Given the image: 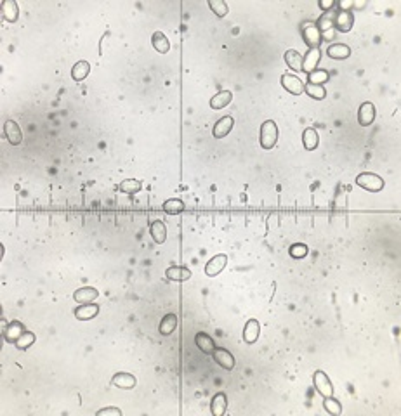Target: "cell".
Returning <instances> with one entry per match:
<instances>
[{
  "label": "cell",
  "mask_w": 401,
  "mask_h": 416,
  "mask_svg": "<svg viewBox=\"0 0 401 416\" xmlns=\"http://www.w3.org/2000/svg\"><path fill=\"white\" fill-rule=\"evenodd\" d=\"M304 90H306V94L309 95V97H313V99H316V101L325 99V95H327V90H325V87H323V85H311V84H308V85H304Z\"/></svg>",
  "instance_id": "d6a6232c"
},
{
  "label": "cell",
  "mask_w": 401,
  "mask_h": 416,
  "mask_svg": "<svg viewBox=\"0 0 401 416\" xmlns=\"http://www.w3.org/2000/svg\"><path fill=\"white\" fill-rule=\"evenodd\" d=\"M354 25V14L351 11H340L335 16V28L340 33H348Z\"/></svg>",
  "instance_id": "9c48e42d"
},
{
  "label": "cell",
  "mask_w": 401,
  "mask_h": 416,
  "mask_svg": "<svg viewBox=\"0 0 401 416\" xmlns=\"http://www.w3.org/2000/svg\"><path fill=\"white\" fill-rule=\"evenodd\" d=\"M308 80L311 85H323L328 82V71L327 70H313L308 73Z\"/></svg>",
  "instance_id": "1f68e13d"
},
{
  "label": "cell",
  "mask_w": 401,
  "mask_h": 416,
  "mask_svg": "<svg viewBox=\"0 0 401 416\" xmlns=\"http://www.w3.org/2000/svg\"><path fill=\"white\" fill-rule=\"evenodd\" d=\"M323 408L327 409V413H330V414H340V411H342V406H340V402L334 399V397H325V401H323Z\"/></svg>",
  "instance_id": "e575fe53"
},
{
  "label": "cell",
  "mask_w": 401,
  "mask_h": 416,
  "mask_svg": "<svg viewBox=\"0 0 401 416\" xmlns=\"http://www.w3.org/2000/svg\"><path fill=\"white\" fill-rule=\"evenodd\" d=\"M278 141V127L273 120H266L261 125V146L264 149L275 148Z\"/></svg>",
  "instance_id": "3957f363"
},
{
  "label": "cell",
  "mask_w": 401,
  "mask_h": 416,
  "mask_svg": "<svg viewBox=\"0 0 401 416\" xmlns=\"http://www.w3.org/2000/svg\"><path fill=\"white\" fill-rule=\"evenodd\" d=\"M281 85H283V89L287 92L294 94V95H300L304 92V84L302 80L299 78V76L295 75H281Z\"/></svg>",
  "instance_id": "5b68a950"
},
{
  "label": "cell",
  "mask_w": 401,
  "mask_h": 416,
  "mask_svg": "<svg viewBox=\"0 0 401 416\" xmlns=\"http://www.w3.org/2000/svg\"><path fill=\"white\" fill-rule=\"evenodd\" d=\"M33 342H35V333L25 331L20 338H17V342H16L14 345H16L20 350H25V349H28V347L33 345Z\"/></svg>",
  "instance_id": "d590c367"
},
{
  "label": "cell",
  "mask_w": 401,
  "mask_h": 416,
  "mask_svg": "<svg viewBox=\"0 0 401 416\" xmlns=\"http://www.w3.org/2000/svg\"><path fill=\"white\" fill-rule=\"evenodd\" d=\"M356 184L363 189L370 191V193H379V191L384 189V181L382 177H379L377 173L372 172H363L356 177Z\"/></svg>",
  "instance_id": "6da1fadb"
},
{
  "label": "cell",
  "mask_w": 401,
  "mask_h": 416,
  "mask_svg": "<svg viewBox=\"0 0 401 416\" xmlns=\"http://www.w3.org/2000/svg\"><path fill=\"white\" fill-rule=\"evenodd\" d=\"M98 295H99V291L96 290V288L84 286L73 293V299H75L77 304H90V302H94L96 299H98Z\"/></svg>",
  "instance_id": "5bb4252c"
},
{
  "label": "cell",
  "mask_w": 401,
  "mask_h": 416,
  "mask_svg": "<svg viewBox=\"0 0 401 416\" xmlns=\"http://www.w3.org/2000/svg\"><path fill=\"white\" fill-rule=\"evenodd\" d=\"M151 42H153V47L157 52L167 54L168 50H170V42H168V38L162 33V31H155L151 36Z\"/></svg>",
  "instance_id": "d4e9b609"
},
{
  "label": "cell",
  "mask_w": 401,
  "mask_h": 416,
  "mask_svg": "<svg viewBox=\"0 0 401 416\" xmlns=\"http://www.w3.org/2000/svg\"><path fill=\"white\" fill-rule=\"evenodd\" d=\"M233 118L231 116H222L221 120H217V123L214 125L212 129V135L216 137V139H222V137H226L227 134L231 132L233 129Z\"/></svg>",
  "instance_id": "7c38bea8"
},
{
  "label": "cell",
  "mask_w": 401,
  "mask_h": 416,
  "mask_svg": "<svg viewBox=\"0 0 401 416\" xmlns=\"http://www.w3.org/2000/svg\"><path fill=\"white\" fill-rule=\"evenodd\" d=\"M149 234H151L155 243H158V245L165 243V240H167L165 224H163L162 221H153L151 226H149Z\"/></svg>",
  "instance_id": "44dd1931"
},
{
  "label": "cell",
  "mask_w": 401,
  "mask_h": 416,
  "mask_svg": "<svg viewBox=\"0 0 401 416\" xmlns=\"http://www.w3.org/2000/svg\"><path fill=\"white\" fill-rule=\"evenodd\" d=\"M300 33H302L304 44H306L309 49H318V47H320L321 30L316 26V23H304L302 28H300Z\"/></svg>",
  "instance_id": "7a4b0ae2"
},
{
  "label": "cell",
  "mask_w": 401,
  "mask_h": 416,
  "mask_svg": "<svg viewBox=\"0 0 401 416\" xmlns=\"http://www.w3.org/2000/svg\"><path fill=\"white\" fill-rule=\"evenodd\" d=\"M177 328V316L176 314H167V316H163V319L160 321V326H158V331H160V335H170V333H174V330Z\"/></svg>",
  "instance_id": "cb8c5ba5"
},
{
  "label": "cell",
  "mask_w": 401,
  "mask_h": 416,
  "mask_svg": "<svg viewBox=\"0 0 401 416\" xmlns=\"http://www.w3.org/2000/svg\"><path fill=\"white\" fill-rule=\"evenodd\" d=\"M90 73V65L87 61H77V65L71 68V76L75 82H82L89 76Z\"/></svg>",
  "instance_id": "83f0119b"
},
{
  "label": "cell",
  "mask_w": 401,
  "mask_h": 416,
  "mask_svg": "<svg viewBox=\"0 0 401 416\" xmlns=\"http://www.w3.org/2000/svg\"><path fill=\"white\" fill-rule=\"evenodd\" d=\"M167 280L170 281H188L191 278V271L188 267H181V266H172L165 271Z\"/></svg>",
  "instance_id": "d6986e66"
},
{
  "label": "cell",
  "mask_w": 401,
  "mask_h": 416,
  "mask_svg": "<svg viewBox=\"0 0 401 416\" xmlns=\"http://www.w3.org/2000/svg\"><path fill=\"white\" fill-rule=\"evenodd\" d=\"M208 7L212 9L214 14L217 17H224L227 14V11H230V7H227L224 0H208Z\"/></svg>",
  "instance_id": "836d02e7"
},
{
  "label": "cell",
  "mask_w": 401,
  "mask_h": 416,
  "mask_svg": "<svg viewBox=\"0 0 401 416\" xmlns=\"http://www.w3.org/2000/svg\"><path fill=\"white\" fill-rule=\"evenodd\" d=\"M373 120H375V106H373L370 101H367V103H363L358 109V122L359 125L368 127L372 125Z\"/></svg>",
  "instance_id": "ba28073f"
},
{
  "label": "cell",
  "mask_w": 401,
  "mask_h": 416,
  "mask_svg": "<svg viewBox=\"0 0 401 416\" xmlns=\"http://www.w3.org/2000/svg\"><path fill=\"white\" fill-rule=\"evenodd\" d=\"M99 314V305L96 304H82L80 307L75 309V318L80 319V321H89V319H94Z\"/></svg>",
  "instance_id": "4fadbf2b"
},
{
  "label": "cell",
  "mask_w": 401,
  "mask_h": 416,
  "mask_svg": "<svg viewBox=\"0 0 401 416\" xmlns=\"http://www.w3.org/2000/svg\"><path fill=\"white\" fill-rule=\"evenodd\" d=\"M226 408H227V397L224 392H219L212 397V402H211V411L214 416H222L226 413Z\"/></svg>",
  "instance_id": "7402d4cb"
},
{
  "label": "cell",
  "mask_w": 401,
  "mask_h": 416,
  "mask_svg": "<svg viewBox=\"0 0 401 416\" xmlns=\"http://www.w3.org/2000/svg\"><path fill=\"white\" fill-rule=\"evenodd\" d=\"M214 359H216V363L219 364V366L224 368V369H233L235 368L233 354H231L230 350H226V349H219V347H216V350H214Z\"/></svg>",
  "instance_id": "8fae6325"
},
{
  "label": "cell",
  "mask_w": 401,
  "mask_h": 416,
  "mask_svg": "<svg viewBox=\"0 0 401 416\" xmlns=\"http://www.w3.org/2000/svg\"><path fill=\"white\" fill-rule=\"evenodd\" d=\"M231 101H233V94H231L230 90H221V92H217L211 99V108L212 109H222V108H226Z\"/></svg>",
  "instance_id": "603a6c76"
},
{
  "label": "cell",
  "mask_w": 401,
  "mask_h": 416,
  "mask_svg": "<svg viewBox=\"0 0 401 416\" xmlns=\"http://www.w3.org/2000/svg\"><path fill=\"white\" fill-rule=\"evenodd\" d=\"M25 326H23V323L20 321H12L7 324L6 331H4V338H6L7 344H16L17 338H20L23 333H25Z\"/></svg>",
  "instance_id": "9a60e30c"
},
{
  "label": "cell",
  "mask_w": 401,
  "mask_h": 416,
  "mask_svg": "<svg viewBox=\"0 0 401 416\" xmlns=\"http://www.w3.org/2000/svg\"><path fill=\"white\" fill-rule=\"evenodd\" d=\"M320 57H321L320 49H309L302 56V71L311 73L313 70H316L318 63H320Z\"/></svg>",
  "instance_id": "30bf717a"
},
{
  "label": "cell",
  "mask_w": 401,
  "mask_h": 416,
  "mask_svg": "<svg viewBox=\"0 0 401 416\" xmlns=\"http://www.w3.org/2000/svg\"><path fill=\"white\" fill-rule=\"evenodd\" d=\"M327 54L332 59H346L351 56V49L346 44H332L327 49Z\"/></svg>",
  "instance_id": "4316f807"
},
{
  "label": "cell",
  "mask_w": 401,
  "mask_h": 416,
  "mask_svg": "<svg viewBox=\"0 0 401 416\" xmlns=\"http://www.w3.org/2000/svg\"><path fill=\"white\" fill-rule=\"evenodd\" d=\"M4 132H6V137L9 141V144L12 146H20L23 141V132L20 129V125L14 120H6L4 123Z\"/></svg>",
  "instance_id": "8992f818"
},
{
  "label": "cell",
  "mask_w": 401,
  "mask_h": 416,
  "mask_svg": "<svg viewBox=\"0 0 401 416\" xmlns=\"http://www.w3.org/2000/svg\"><path fill=\"white\" fill-rule=\"evenodd\" d=\"M259 333H261V326H259L257 319H249L247 324H245V328H243V340L252 345L257 342Z\"/></svg>",
  "instance_id": "2e32d148"
},
{
  "label": "cell",
  "mask_w": 401,
  "mask_h": 416,
  "mask_svg": "<svg viewBox=\"0 0 401 416\" xmlns=\"http://www.w3.org/2000/svg\"><path fill=\"white\" fill-rule=\"evenodd\" d=\"M2 14L4 19L7 23H16L17 17H20V7L14 0H4L2 2Z\"/></svg>",
  "instance_id": "e0dca14e"
},
{
  "label": "cell",
  "mask_w": 401,
  "mask_h": 416,
  "mask_svg": "<svg viewBox=\"0 0 401 416\" xmlns=\"http://www.w3.org/2000/svg\"><path fill=\"white\" fill-rule=\"evenodd\" d=\"M285 63H287V66L290 68V70H294V71H302V56L297 52V50H287L285 52Z\"/></svg>",
  "instance_id": "484cf974"
},
{
  "label": "cell",
  "mask_w": 401,
  "mask_h": 416,
  "mask_svg": "<svg viewBox=\"0 0 401 416\" xmlns=\"http://www.w3.org/2000/svg\"><path fill=\"white\" fill-rule=\"evenodd\" d=\"M141 187H143L141 181H138V179H125V181H122L120 184H118V191H122V193H125V194H136V193H139V191H141Z\"/></svg>",
  "instance_id": "4dcf8cb0"
},
{
  "label": "cell",
  "mask_w": 401,
  "mask_h": 416,
  "mask_svg": "<svg viewBox=\"0 0 401 416\" xmlns=\"http://www.w3.org/2000/svg\"><path fill=\"white\" fill-rule=\"evenodd\" d=\"M111 383L118 388H124V390H129V388H134L136 385V378L134 374L130 373H117L115 377L111 378Z\"/></svg>",
  "instance_id": "ffe728a7"
},
{
  "label": "cell",
  "mask_w": 401,
  "mask_h": 416,
  "mask_svg": "<svg viewBox=\"0 0 401 416\" xmlns=\"http://www.w3.org/2000/svg\"><path fill=\"white\" fill-rule=\"evenodd\" d=\"M289 253H290V257H294V259H304L309 253V250L304 243H294L289 248Z\"/></svg>",
  "instance_id": "8d00e7d4"
},
{
  "label": "cell",
  "mask_w": 401,
  "mask_h": 416,
  "mask_svg": "<svg viewBox=\"0 0 401 416\" xmlns=\"http://www.w3.org/2000/svg\"><path fill=\"white\" fill-rule=\"evenodd\" d=\"M226 264H227V257H226L224 253L216 255V257H212L207 262V266H205V274H207V276H211V278L217 276L219 272L224 271Z\"/></svg>",
  "instance_id": "52a82bcc"
},
{
  "label": "cell",
  "mask_w": 401,
  "mask_h": 416,
  "mask_svg": "<svg viewBox=\"0 0 401 416\" xmlns=\"http://www.w3.org/2000/svg\"><path fill=\"white\" fill-rule=\"evenodd\" d=\"M302 143H304V148H306L308 151H313V149L318 148V143H320V139H318V134H316V130H314L313 127H308V129L304 130Z\"/></svg>",
  "instance_id": "f1b7e54d"
},
{
  "label": "cell",
  "mask_w": 401,
  "mask_h": 416,
  "mask_svg": "<svg viewBox=\"0 0 401 416\" xmlns=\"http://www.w3.org/2000/svg\"><path fill=\"white\" fill-rule=\"evenodd\" d=\"M195 344H197V347L203 354H214V350H216V342H214L212 336H208L207 333H197Z\"/></svg>",
  "instance_id": "ac0fdd59"
},
{
  "label": "cell",
  "mask_w": 401,
  "mask_h": 416,
  "mask_svg": "<svg viewBox=\"0 0 401 416\" xmlns=\"http://www.w3.org/2000/svg\"><path fill=\"white\" fill-rule=\"evenodd\" d=\"M108 416V414H115V416H120L122 414V411L118 409V408H104V409H99L98 411V416Z\"/></svg>",
  "instance_id": "74e56055"
},
{
  "label": "cell",
  "mask_w": 401,
  "mask_h": 416,
  "mask_svg": "<svg viewBox=\"0 0 401 416\" xmlns=\"http://www.w3.org/2000/svg\"><path fill=\"white\" fill-rule=\"evenodd\" d=\"M163 212L168 213V215H177V213H181V212H184V203L179 200V198H170V200H167L165 203H163Z\"/></svg>",
  "instance_id": "f546056e"
},
{
  "label": "cell",
  "mask_w": 401,
  "mask_h": 416,
  "mask_svg": "<svg viewBox=\"0 0 401 416\" xmlns=\"http://www.w3.org/2000/svg\"><path fill=\"white\" fill-rule=\"evenodd\" d=\"M334 6H335L334 0H321L320 2V7L323 9V11H328V9H332Z\"/></svg>",
  "instance_id": "f35d334b"
},
{
  "label": "cell",
  "mask_w": 401,
  "mask_h": 416,
  "mask_svg": "<svg viewBox=\"0 0 401 416\" xmlns=\"http://www.w3.org/2000/svg\"><path fill=\"white\" fill-rule=\"evenodd\" d=\"M313 383H314V387H316V390L320 392L323 397L334 395V387H332V382L328 380V377L323 371H314Z\"/></svg>",
  "instance_id": "277c9868"
}]
</instances>
